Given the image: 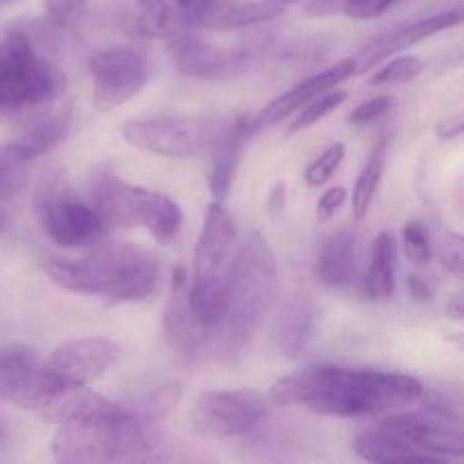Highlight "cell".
I'll list each match as a JSON object with an SVG mask.
<instances>
[{"mask_svg":"<svg viewBox=\"0 0 464 464\" xmlns=\"http://www.w3.org/2000/svg\"><path fill=\"white\" fill-rule=\"evenodd\" d=\"M0 3H16V0H0Z\"/></svg>","mask_w":464,"mask_h":464,"instance_id":"cell-46","label":"cell"},{"mask_svg":"<svg viewBox=\"0 0 464 464\" xmlns=\"http://www.w3.org/2000/svg\"><path fill=\"white\" fill-rule=\"evenodd\" d=\"M358 238L353 229H340L324 240L317 256V276L331 288H347L358 275Z\"/></svg>","mask_w":464,"mask_h":464,"instance_id":"cell-21","label":"cell"},{"mask_svg":"<svg viewBox=\"0 0 464 464\" xmlns=\"http://www.w3.org/2000/svg\"><path fill=\"white\" fill-rule=\"evenodd\" d=\"M238 245L236 218L216 199L204 213L202 234L195 249L193 281L188 284L190 308L204 324L218 315L222 290L229 279Z\"/></svg>","mask_w":464,"mask_h":464,"instance_id":"cell-6","label":"cell"},{"mask_svg":"<svg viewBox=\"0 0 464 464\" xmlns=\"http://www.w3.org/2000/svg\"><path fill=\"white\" fill-rule=\"evenodd\" d=\"M276 293V256L270 243L252 231L238 245L218 315L207 324V347L222 361H236L252 344Z\"/></svg>","mask_w":464,"mask_h":464,"instance_id":"cell-2","label":"cell"},{"mask_svg":"<svg viewBox=\"0 0 464 464\" xmlns=\"http://www.w3.org/2000/svg\"><path fill=\"white\" fill-rule=\"evenodd\" d=\"M344 202H347V188L344 186H334V188L322 193V198L317 199V218L320 220H329L335 211L343 208Z\"/></svg>","mask_w":464,"mask_h":464,"instance_id":"cell-39","label":"cell"},{"mask_svg":"<svg viewBox=\"0 0 464 464\" xmlns=\"http://www.w3.org/2000/svg\"><path fill=\"white\" fill-rule=\"evenodd\" d=\"M91 207L107 227H145L157 243L170 245L184 222L179 204L161 190L127 184L107 166L91 177Z\"/></svg>","mask_w":464,"mask_h":464,"instance_id":"cell-5","label":"cell"},{"mask_svg":"<svg viewBox=\"0 0 464 464\" xmlns=\"http://www.w3.org/2000/svg\"><path fill=\"white\" fill-rule=\"evenodd\" d=\"M270 406V397L256 390H208L195 399L188 424L202 440H231L256 429Z\"/></svg>","mask_w":464,"mask_h":464,"instance_id":"cell-9","label":"cell"},{"mask_svg":"<svg viewBox=\"0 0 464 464\" xmlns=\"http://www.w3.org/2000/svg\"><path fill=\"white\" fill-rule=\"evenodd\" d=\"M168 53L177 71L193 80H234L258 57L256 45H216L199 34L181 30L168 39Z\"/></svg>","mask_w":464,"mask_h":464,"instance_id":"cell-10","label":"cell"},{"mask_svg":"<svg viewBox=\"0 0 464 464\" xmlns=\"http://www.w3.org/2000/svg\"><path fill=\"white\" fill-rule=\"evenodd\" d=\"M68 385L75 383H68L50 367H41L30 349L7 347L0 352V401L41 415Z\"/></svg>","mask_w":464,"mask_h":464,"instance_id":"cell-11","label":"cell"},{"mask_svg":"<svg viewBox=\"0 0 464 464\" xmlns=\"http://www.w3.org/2000/svg\"><path fill=\"white\" fill-rule=\"evenodd\" d=\"M440 263L453 276H460L464 270V240L456 231H449L440 245Z\"/></svg>","mask_w":464,"mask_h":464,"instance_id":"cell-34","label":"cell"},{"mask_svg":"<svg viewBox=\"0 0 464 464\" xmlns=\"http://www.w3.org/2000/svg\"><path fill=\"white\" fill-rule=\"evenodd\" d=\"M462 118L456 116V118H447V121L440 122L438 127H435V134H438V139H444V140H451V139H458V136L462 134Z\"/></svg>","mask_w":464,"mask_h":464,"instance_id":"cell-40","label":"cell"},{"mask_svg":"<svg viewBox=\"0 0 464 464\" xmlns=\"http://www.w3.org/2000/svg\"><path fill=\"white\" fill-rule=\"evenodd\" d=\"M247 136V118H236L218 136L216 150H213L211 170H208V190H211L218 202H222V198L229 193L231 184H234L236 172H238L240 152H243V143Z\"/></svg>","mask_w":464,"mask_h":464,"instance_id":"cell-22","label":"cell"},{"mask_svg":"<svg viewBox=\"0 0 464 464\" xmlns=\"http://www.w3.org/2000/svg\"><path fill=\"white\" fill-rule=\"evenodd\" d=\"M344 100H347V91H340V89H331L326 91V93L313 98L311 102L304 104L302 113H299L297 121L290 125L288 134H295V131H302V130H308V127L317 125L322 118H326L334 109H338Z\"/></svg>","mask_w":464,"mask_h":464,"instance_id":"cell-30","label":"cell"},{"mask_svg":"<svg viewBox=\"0 0 464 464\" xmlns=\"http://www.w3.org/2000/svg\"><path fill=\"white\" fill-rule=\"evenodd\" d=\"M397 0H343V14L356 21H372L388 12Z\"/></svg>","mask_w":464,"mask_h":464,"instance_id":"cell-36","label":"cell"},{"mask_svg":"<svg viewBox=\"0 0 464 464\" xmlns=\"http://www.w3.org/2000/svg\"><path fill=\"white\" fill-rule=\"evenodd\" d=\"M315 322L317 311L311 299L295 297L288 302L276 324V343L285 358H299L306 352L315 334Z\"/></svg>","mask_w":464,"mask_h":464,"instance_id":"cell-23","label":"cell"},{"mask_svg":"<svg viewBox=\"0 0 464 464\" xmlns=\"http://www.w3.org/2000/svg\"><path fill=\"white\" fill-rule=\"evenodd\" d=\"M420 379L399 372L311 365L284 376L270 388L272 406L306 408L324 417H372L408 411L421 401Z\"/></svg>","mask_w":464,"mask_h":464,"instance_id":"cell-1","label":"cell"},{"mask_svg":"<svg viewBox=\"0 0 464 464\" xmlns=\"http://www.w3.org/2000/svg\"><path fill=\"white\" fill-rule=\"evenodd\" d=\"M27 159L14 143L0 145V202L14 198L25 186Z\"/></svg>","mask_w":464,"mask_h":464,"instance_id":"cell-29","label":"cell"},{"mask_svg":"<svg viewBox=\"0 0 464 464\" xmlns=\"http://www.w3.org/2000/svg\"><path fill=\"white\" fill-rule=\"evenodd\" d=\"M379 426L415 447L417 451L426 453L433 462L464 458L462 417L444 415L421 406V411L415 412H392V417L381 421Z\"/></svg>","mask_w":464,"mask_h":464,"instance_id":"cell-12","label":"cell"},{"mask_svg":"<svg viewBox=\"0 0 464 464\" xmlns=\"http://www.w3.org/2000/svg\"><path fill=\"white\" fill-rule=\"evenodd\" d=\"M163 331L172 352L179 353V358H184L188 365H195L202 358L207 349V324L190 308L188 275L184 266H177L172 272L170 297L163 313Z\"/></svg>","mask_w":464,"mask_h":464,"instance_id":"cell-15","label":"cell"},{"mask_svg":"<svg viewBox=\"0 0 464 464\" xmlns=\"http://www.w3.org/2000/svg\"><path fill=\"white\" fill-rule=\"evenodd\" d=\"M460 23H462V7H453L449 9V12L421 18V21L411 23V25L399 27V30L388 32V34H381L379 39H374L372 44H367L365 48H362L361 59H356L358 63L356 71H370L374 63L383 62V59H390L392 54L401 53L403 48H411V45L429 39V36H435L440 34V32L460 25Z\"/></svg>","mask_w":464,"mask_h":464,"instance_id":"cell-18","label":"cell"},{"mask_svg":"<svg viewBox=\"0 0 464 464\" xmlns=\"http://www.w3.org/2000/svg\"><path fill=\"white\" fill-rule=\"evenodd\" d=\"M356 453L367 462H379V464H411V462H433L426 453L417 451L415 447L406 444L385 430L383 426L365 430L358 435L356 440Z\"/></svg>","mask_w":464,"mask_h":464,"instance_id":"cell-25","label":"cell"},{"mask_svg":"<svg viewBox=\"0 0 464 464\" xmlns=\"http://www.w3.org/2000/svg\"><path fill=\"white\" fill-rule=\"evenodd\" d=\"M344 157H347V145L344 143L329 145V148H326L324 152H322L315 161H311V166L306 168V175H304L306 177V184L311 186V188H317V186L326 184V181L334 177V172L340 168V163L344 161Z\"/></svg>","mask_w":464,"mask_h":464,"instance_id":"cell-33","label":"cell"},{"mask_svg":"<svg viewBox=\"0 0 464 464\" xmlns=\"http://www.w3.org/2000/svg\"><path fill=\"white\" fill-rule=\"evenodd\" d=\"M122 139L159 157L188 159L207 148L211 131L190 118H140L122 125Z\"/></svg>","mask_w":464,"mask_h":464,"instance_id":"cell-14","label":"cell"},{"mask_svg":"<svg viewBox=\"0 0 464 464\" xmlns=\"http://www.w3.org/2000/svg\"><path fill=\"white\" fill-rule=\"evenodd\" d=\"M121 347L113 340L91 335L63 343L50 356V370L75 385H89L91 381L107 374L121 361Z\"/></svg>","mask_w":464,"mask_h":464,"instance_id":"cell-16","label":"cell"},{"mask_svg":"<svg viewBox=\"0 0 464 464\" xmlns=\"http://www.w3.org/2000/svg\"><path fill=\"white\" fill-rule=\"evenodd\" d=\"M392 102L394 100L390 98V95H376V98L365 100V102L358 104V107L349 113V125L362 127V125H370V122L379 121V118H383L385 113L392 109Z\"/></svg>","mask_w":464,"mask_h":464,"instance_id":"cell-35","label":"cell"},{"mask_svg":"<svg viewBox=\"0 0 464 464\" xmlns=\"http://www.w3.org/2000/svg\"><path fill=\"white\" fill-rule=\"evenodd\" d=\"M408 293L417 302H429L438 293V279L433 275H424V272H412L406 279Z\"/></svg>","mask_w":464,"mask_h":464,"instance_id":"cell-38","label":"cell"},{"mask_svg":"<svg viewBox=\"0 0 464 464\" xmlns=\"http://www.w3.org/2000/svg\"><path fill=\"white\" fill-rule=\"evenodd\" d=\"M447 315L451 317V320L460 322L462 315H464V302H462V295H453L451 299L447 302Z\"/></svg>","mask_w":464,"mask_h":464,"instance_id":"cell-42","label":"cell"},{"mask_svg":"<svg viewBox=\"0 0 464 464\" xmlns=\"http://www.w3.org/2000/svg\"><path fill=\"white\" fill-rule=\"evenodd\" d=\"M284 5L272 0H208L207 7L188 18L190 27L207 30H245L266 25L284 14Z\"/></svg>","mask_w":464,"mask_h":464,"instance_id":"cell-19","label":"cell"},{"mask_svg":"<svg viewBox=\"0 0 464 464\" xmlns=\"http://www.w3.org/2000/svg\"><path fill=\"white\" fill-rule=\"evenodd\" d=\"M5 438H7V426H5V421H0V444L5 442Z\"/></svg>","mask_w":464,"mask_h":464,"instance_id":"cell-44","label":"cell"},{"mask_svg":"<svg viewBox=\"0 0 464 464\" xmlns=\"http://www.w3.org/2000/svg\"><path fill=\"white\" fill-rule=\"evenodd\" d=\"M32 208L41 229L62 247H89L102 238L107 225L77 195L63 170H50L36 184Z\"/></svg>","mask_w":464,"mask_h":464,"instance_id":"cell-8","label":"cell"},{"mask_svg":"<svg viewBox=\"0 0 464 464\" xmlns=\"http://www.w3.org/2000/svg\"><path fill=\"white\" fill-rule=\"evenodd\" d=\"M177 3V7L181 9V12L186 14V16H195V14L199 12V9H204L207 7V3L208 0H175Z\"/></svg>","mask_w":464,"mask_h":464,"instance_id":"cell-43","label":"cell"},{"mask_svg":"<svg viewBox=\"0 0 464 464\" xmlns=\"http://www.w3.org/2000/svg\"><path fill=\"white\" fill-rule=\"evenodd\" d=\"M356 68H358L356 57H349V59H343V62L334 63V66L324 68V71L308 77V80L299 82V84H295L290 91L276 95V98L272 100V102L267 104L256 118L247 121V131L249 134H254V131H261L266 130V127H272L276 125V122L285 121L290 113L302 109L304 104L311 102L313 98H317V95L326 93V91L331 89H338V84L347 82L349 77L356 72Z\"/></svg>","mask_w":464,"mask_h":464,"instance_id":"cell-17","label":"cell"},{"mask_svg":"<svg viewBox=\"0 0 464 464\" xmlns=\"http://www.w3.org/2000/svg\"><path fill=\"white\" fill-rule=\"evenodd\" d=\"M426 68L424 59L415 57V54H403V57H394L392 62L385 63L381 71H376L372 75L370 84L372 86H392V84H403V82L415 80L417 75H421V71Z\"/></svg>","mask_w":464,"mask_h":464,"instance_id":"cell-31","label":"cell"},{"mask_svg":"<svg viewBox=\"0 0 464 464\" xmlns=\"http://www.w3.org/2000/svg\"><path fill=\"white\" fill-rule=\"evenodd\" d=\"M383 170H385V140H381L376 145V150L372 152V157L367 159L365 168L358 175L356 184H353V193H352V207H353V218L356 220H362L370 211L372 202H374V195L379 190L381 179H383Z\"/></svg>","mask_w":464,"mask_h":464,"instance_id":"cell-28","label":"cell"},{"mask_svg":"<svg viewBox=\"0 0 464 464\" xmlns=\"http://www.w3.org/2000/svg\"><path fill=\"white\" fill-rule=\"evenodd\" d=\"M72 125L71 111L54 113V116L45 118V121L36 122L34 127L25 131L18 140H14V145L18 148V152L32 161V159L41 157V154H48L50 150L57 148L63 139L68 136Z\"/></svg>","mask_w":464,"mask_h":464,"instance_id":"cell-26","label":"cell"},{"mask_svg":"<svg viewBox=\"0 0 464 464\" xmlns=\"http://www.w3.org/2000/svg\"><path fill=\"white\" fill-rule=\"evenodd\" d=\"M397 281V243L390 231H381L374 238L370 266L365 272V295L372 302H388L394 295Z\"/></svg>","mask_w":464,"mask_h":464,"instance_id":"cell-24","label":"cell"},{"mask_svg":"<svg viewBox=\"0 0 464 464\" xmlns=\"http://www.w3.org/2000/svg\"><path fill=\"white\" fill-rule=\"evenodd\" d=\"M403 252H406L408 261L412 266L424 267L430 263V258H433V245H430L429 229L421 222H406V227H403Z\"/></svg>","mask_w":464,"mask_h":464,"instance_id":"cell-32","label":"cell"},{"mask_svg":"<svg viewBox=\"0 0 464 464\" xmlns=\"http://www.w3.org/2000/svg\"><path fill=\"white\" fill-rule=\"evenodd\" d=\"M122 25L145 39H170L181 30H188V16L168 0H131L122 14ZM193 30V27H190Z\"/></svg>","mask_w":464,"mask_h":464,"instance_id":"cell-20","label":"cell"},{"mask_svg":"<svg viewBox=\"0 0 464 464\" xmlns=\"http://www.w3.org/2000/svg\"><path fill=\"white\" fill-rule=\"evenodd\" d=\"M84 5V0H45V16L53 25L62 27L80 12V7Z\"/></svg>","mask_w":464,"mask_h":464,"instance_id":"cell-37","label":"cell"},{"mask_svg":"<svg viewBox=\"0 0 464 464\" xmlns=\"http://www.w3.org/2000/svg\"><path fill=\"white\" fill-rule=\"evenodd\" d=\"M181 388L177 383L157 385L152 390H143V392L134 394L127 401H122L125 411L130 412L134 420L145 421V424L159 426L179 403Z\"/></svg>","mask_w":464,"mask_h":464,"instance_id":"cell-27","label":"cell"},{"mask_svg":"<svg viewBox=\"0 0 464 464\" xmlns=\"http://www.w3.org/2000/svg\"><path fill=\"white\" fill-rule=\"evenodd\" d=\"M45 270L59 288L104 297L109 306L152 297L161 279L159 258L130 243L98 245L80 258H50Z\"/></svg>","mask_w":464,"mask_h":464,"instance_id":"cell-3","label":"cell"},{"mask_svg":"<svg viewBox=\"0 0 464 464\" xmlns=\"http://www.w3.org/2000/svg\"><path fill=\"white\" fill-rule=\"evenodd\" d=\"M270 208L275 213H281L285 207V184H276L275 190L270 193Z\"/></svg>","mask_w":464,"mask_h":464,"instance_id":"cell-41","label":"cell"},{"mask_svg":"<svg viewBox=\"0 0 464 464\" xmlns=\"http://www.w3.org/2000/svg\"><path fill=\"white\" fill-rule=\"evenodd\" d=\"M159 449H163V444L157 426L131 415L113 421L59 424L50 442L53 458L63 464L157 460Z\"/></svg>","mask_w":464,"mask_h":464,"instance_id":"cell-4","label":"cell"},{"mask_svg":"<svg viewBox=\"0 0 464 464\" xmlns=\"http://www.w3.org/2000/svg\"><path fill=\"white\" fill-rule=\"evenodd\" d=\"M62 86V71L36 53L30 32L9 30L0 36V111L50 102Z\"/></svg>","mask_w":464,"mask_h":464,"instance_id":"cell-7","label":"cell"},{"mask_svg":"<svg viewBox=\"0 0 464 464\" xmlns=\"http://www.w3.org/2000/svg\"><path fill=\"white\" fill-rule=\"evenodd\" d=\"M93 102L98 111H113L148 84V62L131 48H107L89 59Z\"/></svg>","mask_w":464,"mask_h":464,"instance_id":"cell-13","label":"cell"},{"mask_svg":"<svg viewBox=\"0 0 464 464\" xmlns=\"http://www.w3.org/2000/svg\"><path fill=\"white\" fill-rule=\"evenodd\" d=\"M272 3H279V5H295V3H304V0H272Z\"/></svg>","mask_w":464,"mask_h":464,"instance_id":"cell-45","label":"cell"}]
</instances>
